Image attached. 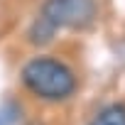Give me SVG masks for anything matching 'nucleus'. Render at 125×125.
Here are the masks:
<instances>
[{
  "label": "nucleus",
  "instance_id": "obj_1",
  "mask_svg": "<svg viewBox=\"0 0 125 125\" xmlns=\"http://www.w3.org/2000/svg\"><path fill=\"white\" fill-rule=\"evenodd\" d=\"M20 81L27 93L39 101H66L76 93V74L74 69L56 56H32L20 69Z\"/></svg>",
  "mask_w": 125,
  "mask_h": 125
},
{
  "label": "nucleus",
  "instance_id": "obj_2",
  "mask_svg": "<svg viewBox=\"0 0 125 125\" xmlns=\"http://www.w3.org/2000/svg\"><path fill=\"white\" fill-rule=\"evenodd\" d=\"M39 15L47 17L56 30H86L96 20L98 5L96 0H44Z\"/></svg>",
  "mask_w": 125,
  "mask_h": 125
},
{
  "label": "nucleus",
  "instance_id": "obj_3",
  "mask_svg": "<svg viewBox=\"0 0 125 125\" xmlns=\"http://www.w3.org/2000/svg\"><path fill=\"white\" fill-rule=\"evenodd\" d=\"M88 125H125V103H110L101 108Z\"/></svg>",
  "mask_w": 125,
  "mask_h": 125
},
{
  "label": "nucleus",
  "instance_id": "obj_4",
  "mask_svg": "<svg viewBox=\"0 0 125 125\" xmlns=\"http://www.w3.org/2000/svg\"><path fill=\"white\" fill-rule=\"evenodd\" d=\"M54 34H56V27H54L47 17H42V15L32 22V27H30V32H27L30 42H32V44H37V47L49 44V42L54 39Z\"/></svg>",
  "mask_w": 125,
  "mask_h": 125
},
{
  "label": "nucleus",
  "instance_id": "obj_5",
  "mask_svg": "<svg viewBox=\"0 0 125 125\" xmlns=\"http://www.w3.org/2000/svg\"><path fill=\"white\" fill-rule=\"evenodd\" d=\"M12 120H15V110H12V113H10L8 108H3V110H0V125H10Z\"/></svg>",
  "mask_w": 125,
  "mask_h": 125
},
{
  "label": "nucleus",
  "instance_id": "obj_6",
  "mask_svg": "<svg viewBox=\"0 0 125 125\" xmlns=\"http://www.w3.org/2000/svg\"><path fill=\"white\" fill-rule=\"evenodd\" d=\"M25 125H44L42 120H30V123H25Z\"/></svg>",
  "mask_w": 125,
  "mask_h": 125
}]
</instances>
